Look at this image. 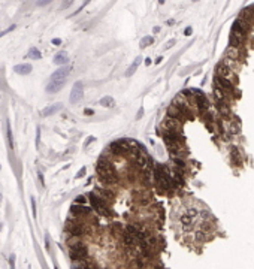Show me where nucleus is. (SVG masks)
<instances>
[{"mask_svg": "<svg viewBox=\"0 0 254 269\" xmlns=\"http://www.w3.org/2000/svg\"><path fill=\"white\" fill-rule=\"evenodd\" d=\"M175 42H176V40H175V39H172L171 42H168V43H166V47H165V48H171V47H173Z\"/></svg>", "mask_w": 254, "mask_h": 269, "instance_id": "obj_38", "label": "nucleus"}, {"mask_svg": "<svg viewBox=\"0 0 254 269\" xmlns=\"http://www.w3.org/2000/svg\"><path fill=\"white\" fill-rule=\"evenodd\" d=\"M108 152L111 154V157L114 159H121V157H129V147H126L120 139L114 141L108 145Z\"/></svg>", "mask_w": 254, "mask_h": 269, "instance_id": "obj_5", "label": "nucleus"}, {"mask_svg": "<svg viewBox=\"0 0 254 269\" xmlns=\"http://www.w3.org/2000/svg\"><path fill=\"white\" fill-rule=\"evenodd\" d=\"M166 117H171V118L178 120V121H181V123H186V121H187V118L182 115V112H181L179 109H176L173 105H169V108L166 109Z\"/></svg>", "mask_w": 254, "mask_h": 269, "instance_id": "obj_14", "label": "nucleus"}, {"mask_svg": "<svg viewBox=\"0 0 254 269\" xmlns=\"http://www.w3.org/2000/svg\"><path fill=\"white\" fill-rule=\"evenodd\" d=\"M90 2H91V0H84V3H82V5H81V8H79V9H76V12H75V14H73V15H76V14H79V12H81V11H82V9H84V8H85V6H87V5H88V3H90Z\"/></svg>", "mask_w": 254, "mask_h": 269, "instance_id": "obj_30", "label": "nucleus"}, {"mask_svg": "<svg viewBox=\"0 0 254 269\" xmlns=\"http://www.w3.org/2000/svg\"><path fill=\"white\" fill-rule=\"evenodd\" d=\"M36 132H37V136H36V145H39V139H40V129H37Z\"/></svg>", "mask_w": 254, "mask_h": 269, "instance_id": "obj_39", "label": "nucleus"}, {"mask_svg": "<svg viewBox=\"0 0 254 269\" xmlns=\"http://www.w3.org/2000/svg\"><path fill=\"white\" fill-rule=\"evenodd\" d=\"M14 72L19 75H29L32 72V64H17L14 66Z\"/></svg>", "mask_w": 254, "mask_h": 269, "instance_id": "obj_19", "label": "nucleus"}, {"mask_svg": "<svg viewBox=\"0 0 254 269\" xmlns=\"http://www.w3.org/2000/svg\"><path fill=\"white\" fill-rule=\"evenodd\" d=\"M30 202H32V209H33V217H36V200H35V197H30Z\"/></svg>", "mask_w": 254, "mask_h": 269, "instance_id": "obj_32", "label": "nucleus"}, {"mask_svg": "<svg viewBox=\"0 0 254 269\" xmlns=\"http://www.w3.org/2000/svg\"><path fill=\"white\" fill-rule=\"evenodd\" d=\"M154 43V37L153 36H145L142 40H141V48H145V47H150V45Z\"/></svg>", "mask_w": 254, "mask_h": 269, "instance_id": "obj_25", "label": "nucleus"}, {"mask_svg": "<svg viewBox=\"0 0 254 269\" xmlns=\"http://www.w3.org/2000/svg\"><path fill=\"white\" fill-rule=\"evenodd\" d=\"M191 33H193V29L191 27H187L186 30H184V35H186V36H190Z\"/></svg>", "mask_w": 254, "mask_h": 269, "instance_id": "obj_35", "label": "nucleus"}, {"mask_svg": "<svg viewBox=\"0 0 254 269\" xmlns=\"http://www.w3.org/2000/svg\"><path fill=\"white\" fill-rule=\"evenodd\" d=\"M37 176H39V181H40V184L43 186V184H45V179H43V175H42V172H37Z\"/></svg>", "mask_w": 254, "mask_h": 269, "instance_id": "obj_37", "label": "nucleus"}, {"mask_svg": "<svg viewBox=\"0 0 254 269\" xmlns=\"http://www.w3.org/2000/svg\"><path fill=\"white\" fill-rule=\"evenodd\" d=\"M51 2H53V0H37V5L39 6H45V5H48Z\"/></svg>", "mask_w": 254, "mask_h": 269, "instance_id": "obj_33", "label": "nucleus"}, {"mask_svg": "<svg viewBox=\"0 0 254 269\" xmlns=\"http://www.w3.org/2000/svg\"><path fill=\"white\" fill-rule=\"evenodd\" d=\"M64 82L66 81H50V84L47 87V91L48 93H57V91H60V90L63 88V85H64Z\"/></svg>", "mask_w": 254, "mask_h": 269, "instance_id": "obj_17", "label": "nucleus"}, {"mask_svg": "<svg viewBox=\"0 0 254 269\" xmlns=\"http://www.w3.org/2000/svg\"><path fill=\"white\" fill-rule=\"evenodd\" d=\"M84 114H85V115H93V114H94V111H93V109H90V108H87V109L84 111Z\"/></svg>", "mask_w": 254, "mask_h": 269, "instance_id": "obj_36", "label": "nucleus"}, {"mask_svg": "<svg viewBox=\"0 0 254 269\" xmlns=\"http://www.w3.org/2000/svg\"><path fill=\"white\" fill-rule=\"evenodd\" d=\"M161 60H163V57H157V58H155V64L161 63Z\"/></svg>", "mask_w": 254, "mask_h": 269, "instance_id": "obj_43", "label": "nucleus"}, {"mask_svg": "<svg viewBox=\"0 0 254 269\" xmlns=\"http://www.w3.org/2000/svg\"><path fill=\"white\" fill-rule=\"evenodd\" d=\"M153 32H154V33H158V32H160V27H154Z\"/></svg>", "mask_w": 254, "mask_h": 269, "instance_id": "obj_44", "label": "nucleus"}, {"mask_svg": "<svg viewBox=\"0 0 254 269\" xmlns=\"http://www.w3.org/2000/svg\"><path fill=\"white\" fill-rule=\"evenodd\" d=\"M69 72H71V67H69V66H61L60 69H57L51 75V81H66Z\"/></svg>", "mask_w": 254, "mask_h": 269, "instance_id": "obj_15", "label": "nucleus"}, {"mask_svg": "<svg viewBox=\"0 0 254 269\" xmlns=\"http://www.w3.org/2000/svg\"><path fill=\"white\" fill-rule=\"evenodd\" d=\"M75 204H79V205H85L87 204V197L85 196H78L75 199Z\"/></svg>", "mask_w": 254, "mask_h": 269, "instance_id": "obj_27", "label": "nucleus"}, {"mask_svg": "<svg viewBox=\"0 0 254 269\" xmlns=\"http://www.w3.org/2000/svg\"><path fill=\"white\" fill-rule=\"evenodd\" d=\"M193 2H197V0H193Z\"/></svg>", "mask_w": 254, "mask_h": 269, "instance_id": "obj_48", "label": "nucleus"}, {"mask_svg": "<svg viewBox=\"0 0 254 269\" xmlns=\"http://www.w3.org/2000/svg\"><path fill=\"white\" fill-rule=\"evenodd\" d=\"M66 232L71 235V236L82 238L84 235L88 233V227L85 226L81 220H78L76 217H73V218H69L66 221Z\"/></svg>", "mask_w": 254, "mask_h": 269, "instance_id": "obj_3", "label": "nucleus"}, {"mask_svg": "<svg viewBox=\"0 0 254 269\" xmlns=\"http://www.w3.org/2000/svg\"><path fill=\"white\" fill-rule=\"evenodd\" d=\"M96 193H97L100 197H103L106 202H109V204H112V202L115 200V197H117V194H115L114 188H112V187H106V186H99V187H96Z\"/></svg>", "mask_w": 254, "mask_h": 269, "instance_id": "obj_9", "label": "nucleus"}, {"mask_svg": "<svg viewBox=\"0 0 254 269\" xmlns=\"http://www.w3.org/2000/svg\"><path fill=\"white\" fill-rule=\"evenodd\" d=\"M141 117H142V109H139V112H137V115H136V118H137V120H139Z\"/></svg>", "mask_w": 254, "mask_h": 269, "instance_id": "obj_42", "label": "nucleus"}, {"mask_svg": "<svg viewBox=\"0 0 254 269\" xmlns=\"http://www.w3.org/2000/svg\"><path fill=\"white\" fill-rule=\"evenodd\" d=\"M53 43L54 45H60L61 43V39H53Z\"/></svg>", "mask_w": 254, "mask_h": 269, "instance_id": "obj_41", "label": "nucleus"}, {"mask_svg": "<svg viewBox=\"0 0 254 269\" xmlns=\"http://www.w3.org/2000/svg\"><path fill=\"white\" fill-rule=\"evenodd\" d=\"M84 175H85V168H82V169H81V170L76 173V178H82Z\"/></svg>", "mask_w": 254, "mask_h": 269, "instance_id": "obj_34", "label": "nucleus"}, {"mask_svg": "<svg viewBox=\"0 0 254 269\" xmlns=\"http://www.w3.org/2000/svg\"><path fill=\"white\" fill-rule=\"evenodd\" d=\"M84 96V84L81 81L75 82L73 87H72V91H71V103H78Z\"/></svg>", "mask_w": 254, "mask_h": 269, "instance_id": "obj_10", "label": "nucleus"}, {"mask_svg": "<svg viewBox=\"0 0 254 269\" xmlns=\"http://www.w3.org/2000/svg\"><path fill=\"white\" fill-rule=\"evenodd\" d=\"M63 108L61 103H55V105H51V106H47L43 111H42V115L43 117H50V115H54L57 111H60Z\"/></svg>", "mask_w": 254, "mask_h": 269, "instance_id": "obj_18", "label": "nucleus"}, {"mask_svg": "<svg viewBox=\"0 0 254 269\" xmlns=\"http://www.w3.org/2000/svg\"><path fill=\"white\" fill-rule=\"evenodd\" d=\"M100 105L105 106V108H112V106L115 105V100H114L111 96H106V97H103V99L100 100Z\"/></svg>", "mask_w": 254, "mask_h": 269, "instance_id": "obj_24", "label": "nucleus"}, {"mask_svg": "<svg viewBox=\"0 0 254 269\" xmlns=\"http://www.w3.org/2000/svg\"><path fill=\"white\" fill-rule=\"evenodd\" d=\"M0 202H2V196H0Z\"/></svg>", "mask_w": 254, "mask_h": 269, "instance_id": "obj_47", "label": "nucleus"}, {"mask_svg": "<svg viewBox=\"0 0 254 269\" xmlns=\"http://www.w3.org/2000/svg\"><path fill=\"white\" fill-rule=\"evenodd\" d=\"M27 57L32 58V60H39V58L42 57V54H40V51H39L37 48H32V50L27 53Z\"/></svg>", "mask_w": 254, "mask_h": 269, "instance_id": "obj_23", "label": "nucleus"}, {"mask_svg": "<svg viewBox=\"0 0 254 269\" xmlns=\"http://www.w3.org/2000/svg\"><path fill=\"white\" fill-rule=\"evenodd\" d=\"M6 136H8V142H9V148H14V138H12V130L9 123L6 124Z\"/></svg>", "mask_w": 254, "mask_h": 269, "instance_id": "obj_26", "label": "nucleus"}, {"mask_svg": "<svg viewBox=\"0 0 254 269\" xmlns=\"http://www.w3.org/2000/svg\"><path fill=\"white\" fill-rule=\"evenodd\" d=\"M93 141H94V138H88V139L85 141V147H88V145H90L91 142H93Z\"/></svg>", "mask_w": 254, "mask_h": 269, "instance_id": "obj_40", "label": "nucleus"}, {"mask_svg": "<svg viewBox=\"0 0 254 269\" xmlns=\"http://www.w3.org/2000/svg\"><path fill=\"white\" fill-rule=\"evenodd\" d=\"M200 118H202V121H203V124H205V127L209 130V132H214V127H215V115H214V112L209 109V111H206L205 114H202L200 115Z\"/></svg>", "mask_w": 254, "mask_h": 269, "instance_id": "obj_13", "label": "nucleus"}, {"mask_svg": "<svg viewBox=\"0 0 254 269\" xmlns=\"http://www.w3.org/2000/svg\"><path fill=\"white\" fill-rule=\"evenodd\" d=\"M209 239H211V236H208V233L203 232V230H200V229L194 232V241L199 242V244H205V242H208Z\"/></svg>", "mask_w": 254, "mask_h": 269, "instance_id": "obj_20", "label": "nucleus"}, {"mask_svg": "<svg viewBox=\"0 0 254 269\" xmlns=\"http://www.w3.org/2000/svg\"><path fill=\"white\" fill-rule=\"evenodd\" d=\"M251 29H253L251 22H248L247 19H244L241 17H238L235 19V22L232 24V32H236V33H239L242 36H248L250 32H251Z\"/></svg>", "mask_w": 254, "mask_h": 269, "instance_id": "obj_6", "label": "nucleus"}, {"mask_svg": "<svg viewBox=\"0 0 254 269\" xmlns=\"http://www.w3.org/2000/svg\"><path fill=\"white\" fill-rule=\"evenodd\" d=\"M75 2V0H63V5H61V9H66V8H69L72 3Z\"/></svg>", "mask_w": 254, "mask_h": 269, "instance_id": "obj_29", "label": "nucleus"}, {"mask_svg": "<svg viewBox=\"0 0 254 269\" xmlns=\"http://www.w3.org/2000/svg\"><path fill=\"white\" fill-rule=\"evenodd\" d=\"M93 211L91 206H85V205H79V204H73L71 206V214L76 218H82V217H88Z\"/></svg>", "mask_w": 254, "mask_h": 269, "instance_id": "obj_8", "label": "nucleus"}, {"mask_svg": "<svg viewBox=\"0 0 254 269\" xmlns=\"http://www.w3.org/2000/svg\"><path fill=\"white\" fill-rule=\"evenodd\" d=\"M15 27H17V26H11V27H8L6 30H2V32H0V37H3V36H5V35H8L9 32L15 30Z\"/></svg>", "mask_w": 254, "mask_h": 269, "instance_id": "obj_28", "label": "nucleus"}, {"mask_svg": "<svg viewBox=\"0 0 254 269\" xmlns=\"http://www.w3.org/2000/svg\"><path fill=\"white\" fill-rule=\"evenodd\" d=\"M54 63H57V64H66L67 63V54L64 51H60L58 54H55Z\"/></svg>", "mask_w": 254, "mask_h": 269, "instance_id": "obj_22", "label": "nucleus"}, {"mask_svg": "<svg viewBox=\"0 0 254 269\" xmlns=\"http://www.w3.org/2000/svg\"><path fill=\"white\" fill-rule=\"evenodd\" d=\"M248 40V36H242L236 32H230V36H229V47H233V48H238V50H242L245 47V43Z\"/></svg>", "mask_w": 254, "mask_h": 269, "instance_id": "obj_7", "label": "nucleus"}, {"mask_svg": "<svg viewBox=\"0 0 254 269\" xmlns=\"http://www.w3.org/2000/svg\"><path fill=\"white\" fill-rule=\"evenodd\" d=\"M214 87L221 90L224 94H227L230 99H233V100H236L239 97V91H238L236 85L233 82H230L229 79L223 78V76H218V75L214 76Z\"/></svg>", "mask_w": 254, "mask_h": 269, "instance_id": "obj_2", "label": "nucleus"}, {"mask_svg": "<svg viewBox=\"0 0 254 269\" xmlns=\"http://www.w3.org/2000/svg\"><path fill=\"white\" fill-rule=\"evenodd\" d=\"M215 75H218V76H223V78L229 79L230 82H233L235 85H238V84H239V78H238L236 72L230 69V67H229V66H227L223 60H221V61L215 66Z\"/></svg>", "mask_w": 254, "mask_h": 269, "instance_id": "obj_4", "label": "nucleus"}, {"mask_svg": "<svg viewBox=\"0 0 254 269\" xmlns=\"http://www.w3.org/2000/svg\"><path fill=\"white\" fill-rule=\"evenodd\" d=\"M9 268L11 269H15V256H9Z\"/></svg>", "mask_w": 254, "mask_h": 269, "instance_id": "obj_31", "label": "nucleus"}, {"mask_svg": "<svg viewBox=\"0 0 254 269\" xmlns=\"http://www.w3.org/2000/svg\"><path fill=\"white\" fill-rule=\"evenodd\" d=\"M226 57L230 58V60H235L238 63H242L244 58H245V51H244V48L238 50V48H233V47H229L227 51H226Z\"/></svg>", "mask_w": 254, "mask_h": 269, "instance_id": "obj_11", "label": "nucleus"}, {"mask_svg": "<svg viewBox=\"0 0 254 269\" xmlns=\"http://www.w3.org/2000/svg\"><path fill=\"white\" fill-rule=\"evenodd\" d=\"M141 61H142V58L141 57H136V60H135V63L133 64H130V67L126 70V76H132L135 72H136V69H137V66L141 64Z\"/></svg>", "mask_w": 254, "mask_h": 269, "instance_id": "obj_21", "label": "nucleus"}, {"mask_svg": "<svg viewBox=\"0 0 254 269\" xmlns=\"http://www.w3.org/2000/svg\"><path fill=\"white\" fill-rule=\"evenodd\" d=\"M88 202H90L91 208H93V211H96L99 215H102V217H111L112 215V211L109 208V202H106L99 194L88 193Z\"/></svg>", "mask_w": 254, "mask_h": 269, "instance_id": "obj_1", "label": "nucleus"}, {"mask_svg": "<svg viewBox=\"0 0 254 269\" xmlns=\"http://www.w3.org/2000/svg\"><path fill=\"white\" fill-rule=\"evenodd\" d=\"M145 64L150 66V64H151V60H150V58H145Z\"/></svg>", "mask_w": 254, "mask_h": 269, "instance_id": "obj_45", "label": "nucleus"}, {"mask_svg": "<svg viewBox=\"0 0 254 269\" xmlns=\"http://www.w3.org/2000/svg\"><path fill=\"white\" fill-rule=\"evenodd\" d=\"M194 221H196V220H194V218H191V217H190L186 211H184V212L179 215V223H181V226H182L184 229H186V230H189V229L193 226Z\"/></svg>", "mask_w": 254, "mask_h": 269, "instance_id": "obj_16", "label": "nucleus"}, {"mask_svg": "<svg viewBox=\"0 0 254 269\" xmlns=\"http://www.w3.org/2000/svg\"><path fill=\"white\" fill-rule=\"evenodd\" d=\"M158 3H165V0H158Z\"/></svg>", "mask_w": 254, "mask_h": 269, "instance_id": "obj_46", "label": "nucleus"}, {"mask_svg": "<svg viewBox=\"0 0 254 269\" xmlns=\"http://www.w3.org/2000/svg\"><path fill=\"white\" fill-rule=\"evenodd\" d=\"M184 123L173 120L171 117H166L163 121H161V130H182Z\"/></svg>", "mask_w": 254, "mask_h": 269, "instance_id": "obj_12", "label": "nucleus"}]
</instances>
